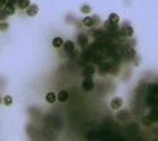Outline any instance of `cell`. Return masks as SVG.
Here are the masks:
<instances>
[{
  "label": "cell",
  "mask_w": 158,
  "mask_h": 141,
  "mask_svg": "<svg viewBox=\"0 0 158 141\" xmlns=\"http://www.w3.org/2000/svg\"><path fill=\"white\" fill-rule=\"evenodd\" d=\"M152 141H158V139H154Z\"/></svg>",
  "instance_id": "484cf974"
},
{
  "label": "cell",
  "mask_w": 158,
  "mask_h": 141,
  "mask_svg": "<svg viewBox=\"0 0 158 141\" xmlns=\"http://www.w3.org/2000/svg\"><path fill=\"white\" fill-rule=\"evenodd\" d=\"M117 119H119V120H127L129 119V116H130V114H129V112H127L126 109H123V110H119L118 113H117Z\"/></svg>",
  "instance_id": "5bb4252c"
},
{
  "label": "cell",
  "mask_w": 158,
  "mask_h": 141,
  "mask_svg": "<svg viewBox=\"0 0 158 141\" xmlns=\"http://www.w3.org/2000/svg\"><path fill=\"white\" fill-rule=\"evenodd\" d=\"M99 70H100V74H105V73H109L111 70V67H110V64L107 63H103L99 67Z\"/></svg>",
  "instance_id": "e0dca14e"
},
{
  "label": "cell",
  "mask_w": 158,
  "mask_h": 141,
  "mask_svg": "<svg viewBox=\"0 0 158 141\" xmlns=\"http://www.w3.org/2000/svg\"><path fill=\"white\" fill-rule=\"evenodd\" d=\"M121 33L124 35V36H126V38H130V36L133 35L134 31H133V28L129 25V23H125V25H123L122 28H121Z\"/></svg>",
  "instance_id": "7a4b0ae2"
},
{
  "label": "cell",
  "mask_w": 158,
  "mask_h": 141,
  "mask_svg": "<svg viewBox=\"0 0 158 141\" xmlns=\"http://www.w3.org/2000/svg\"><path fill=\"white\" fill-rule=\"evenodd\" d=\"M38 12H39V7H38L37 5H30V6L26 8V14H27L29 17H34V15H37Z\"/></svg>",
  "instance_id": "ba28073f"
},
{
  "label": "cell",
  "mask_w": 158,
  "mask_h": 141,
  "mask_svg": "<svg viewBox=\"0 0 158 141\" xmlns=\"http://www.w3.org/2000/svg\"><path fill=\"white\" fill-rule=\"evenodd\" d=\"M6 18H7V15H6V14L4 13V11L1 9V11H0V23H4V21L6 20Z\"/></svg>",
  "instance_id": "cb8c5ba5"
},
{
  "label": "cell",
  "mask_w": 158,
  "mask_h": 141,
  "mask_svg": "<svg viewBox=\"0 0 158 141\" xmlns=\"http://www.w3.org/2000/svg\"><path fill=\"white\" fill-rule=\"evenodd\" d=\"M13 4V1H7L6 2V5H5V7H4V13L7 15V17H10V15H13L14 13H15V8H14V6L12 5Z\"/></svg>",
  "instance_id": "3957f363"
},
{
  "label": "cell",
  "mask_w": 158,
  "mask_h": 141,
  "mask_svg": "<svg viewBox=\"0 0 158 141\" xmlns=\"http://www.w3.org/2000/svg\"><path fill=\"white\" fill-rule=\"evenodd\" d=\"M64 49L65 52H73L74 51V42L72 40H67V41H64Z\"/></svg>",
  "instance_id": "9c48e42d"
},
{
  "label": "cell",
  "mask_w": 158,
  "mask_h": 141,
  "mask_svg": "<svg viewBox=\"0 0 158 141\" xmlns=\"http://www.w3.org/2000/svg\"><path fill=\"white\" fill-rule=\"evenodd\" d=\"M4 104H5V106H11L12 104H13V99H12V97L11 95H6L5 98H4Z\"/></svg>",
  "instance_id": "d6986e66"
},
{
  "label": "cell",
  "mask_w": 158,
  "mask_h": 141,
  "mask_svg": "<svg viewBox=\"0 0 158 141\" xmlns=\"http://www.w3.org/2000/svg\"><path fill=\"white\" fill-rule=\"evenodd\" d=\"M149 91L154 94H158V85H150L149 86Z\"/></svg>",
  "instance_id": "44dd1931"
},
{
  "label": "cell",
  "mask_w": 158,
  "mask_h": 141,
  "mask_svg": "<svg viewBox=\"0 0 158 141\" xmlns=\"http://www.w3.org/2000/svg\"><path fill=\"white\" fill-rule=\"evenodd\" d=\"M52 45H53V47L59 48V47H62L64 45V40L60 36H57V38H54V39L52 40Z\"/></svg>",
  "instance_id": "2e32d148"
},
{
  "label": "cell",
  "mask_w": 158,
  "mask_h": 141,
  "mask_svg": "<svg viewBox=\"0 0 158 141\" xmlns=\"http://www.w3.org/2000/svg\"><path fill=\"white\" fill-rule=\"evenodd\" d=\"M104 26H105V28H106L107 31H111V32L118 31V25H113V24H111L109 20H105V21H104Z\"/></svg>",
  "instance_id": "4fadbf2b"
},
{
  "label": "cell",
  "mask_w": 158,
  "mask_h": 141,
  "mask_svg": "<svg viewBox=\"0 0 158 141\" xmlns=\"http://www.w3.org/2000/svg\"><path fill=\"white\" fill-rule=\"evenodd\" d=\"M92 35H93L95 38H97V36H101V35H104V32H103L101 30H97L95 32H92Z\"/></svg>",
  "instance_id": "603a6c76"
},
{
  "label": "cell",
  "mask_w": 158,
  "mask_h": 141,
  "mask_svg": "<svg viewBox=\"0 0 158 141\" xmlns=\"http://www.w3.org/2000/svg\"><path fill=\"white\" fill-rule=\"evenodd\" d=\"M124 53V58L127 59V60H130V59H133L136 55H137V53H136V49L134 48H132V47H126V49L123 52Z\"/></svg>",
  "instance_id": "8992f818"
},
{
  "label": "cell",
  "mask_w": 158,
  "mask_h": 141,
  "mask_svg": "<svg viewBox=\"0 0 158 141\" xmlns=\"http://www.w3.org/2000/svg\"><path fill=\"white\" fill-rule=\"evenodd\" d=\"M68 99V93H67V91H60L59 93H58V95H57V100L58 101H60V102H65L66 100Z\"/></svg>",
  "instance_id": "30bf717a"
},
{
  "label": "cell",
  "mask_w": 158,
  "mask_h": 141,
  "mask_svg": "<svg viewBox=\"0 0 158 141\" xmlns=\"http://www.w3.org/2000/svg\"><path fill=\"white\" fill-rule=\"evenodd\" d=\"M56 100H57V97H56V94L53 92H50V93L46 94V101L49 104H53Z\"/></svg>",
  "instance_id": "ac0fdd59"
},
{
  "label": "cell",
  "mask_w": 158,
  "mask_h": 141,
  "mask_svg": "<svg viewBox=\"0 0 158 141\" xmlns=\"http://www.w3.org/2000/svg\"><path fill=\"white\" fill-rule=\"evenodd\" d=\"M1 102H2V98L0 97V104H1Z\"/></svg>",
  "instance_id": "d4e9b609"
},
{
  "label": "cell",
  "mask_w": 158,
  "mask_h": 141,
  "mask_svg": "<svg viewBox=\"0 0 158 141\" xmlns=\"http://www.w3.org/2000/svg\"><path fill=\"white\" fill-rule=\"evenodd\" d=\"M123 106V99L119 98V97H115L113 99H111V102H110V107L112 109H119L121 107Z\"/></svg>",
  "instance_id": "5b68a950"
},
{
  "label": "cell",
  "mask_w": 158,
  "mask_h": 141,
  "mask_svg": "<svg viewBox=\"0 0 158 141\" xmlns=\"http://www.w3.org/2000/svg\"><path fill=\"white\" fill-rule=\"evenodd\" d=\"M15 4H17V6H18L20 9H26V8L31 5V2H30L29 0H19V1H17Z\"/></svg>",
  "instance_id": "9a60e30c"
},
{
  "label": "cell",
  "mask_w": 158,
  "mask_h": 141,
  "mask_svg": "<svg viewBox=\"0 0 158 141\" xmlns=\"http://www.w3.org/2000/svg\"><path fill=\"white\" fill-rule=\"evenodd\" d=\"M80 12H82V13H85V14H89V13L91 12V7H90L89 5H83V6L80 7Z\"/></svg>",
  "instance_id": "ffe728a7"
},
{
  "label": "cell",
  "mask_w": 158,
  "mask_h": 141,
  "mask_svg": "<svg viewBox=\"0 0 158 141\" xmlns=\"http://www.w3.org/2000/svg\"><path fill=\"white\" fill-rule=\"evenodd\" d=\"M107 20H109L111 24H113V25H118L121 18H119V15H118L117 13H111V14L109 15V19H107Z\"/></svg>",
  "instance_id": "7c38bea8"
},
{
  "label": "cell",
  "mask_w": 158,
  "mask_h": 141,
  "mask_svg": "<svg viewBox=\"0 0 158 141\" xmlns=\"http://www.w3.org/2000/svg\"><path fill=\"white\" fill-rule=\"evenodd\" d=\"M8 24L6 23V21H4V23H0V31H7L8 30Z\"/></svg>",
  "instance_id": "7402d4cb"
},
{
  "label": "cell",
  "mask_w": 158,
  "mask_h": 141,
  "mask_svg": "<svg viewBox=\"0 0 158 141\" xmlns=\"http://www.w3.org/2000/svg\"><path fill=\"white\" fill-rule=\"evenodd\" d=\"M96 24V18L95 17H85L83 19V25L87 28H91L93 25Z\"/></svg>",
  "instance_id": "52a82bcc"
},
{
  "label": "cell",
  "mask_w": 158,
  "mask_h": 141,
  "mask_svg": "<svg viewBox=\"0 0 158 141\" xmlns=\"http://www.w3.org/2000/svg\"><path fill=\"white\" fill-rule=\"evenodd\" d=\"M77 42H78V45H79L82 48H85V47L87 46V44H89V38H87V35L84 34V33H80V34L77 36Z\"/></svg>",
  "instance_id": "277c9868"
},
{
  "label": "cell",
  "mask_w": 158,
  "mask_h": 141,
  "mask_svg": "<svg viewBox=\"0 0 158 141\" xmlns=\"http://www.w3.org/2000/svg\"><path fill=\"white\" fill-rule=\"evenodd\" d=\"M93 88H95V82L91 78H86L83 80V82H82V89L83 91L91 92V91H93Z\"/></svg>",
  "instance_id": "6da1fadb"
},
{
  "label": "cell",
  "mask_w": 158,
  "mask_h": 141,
  "mask_svg": "<svg viewBox=\"0 0 158 141\" xmlns=\"http://www.w3.org/2000/svg\"><path fill=\"white\" fill-rule=\"evenodd\" d=\"M95 74V67L93 66H87L84 72H83V76L86 79V78H91L92 75Z\"/></svg>",
  "instance_id": "8fae6325"
}]
</instances>
